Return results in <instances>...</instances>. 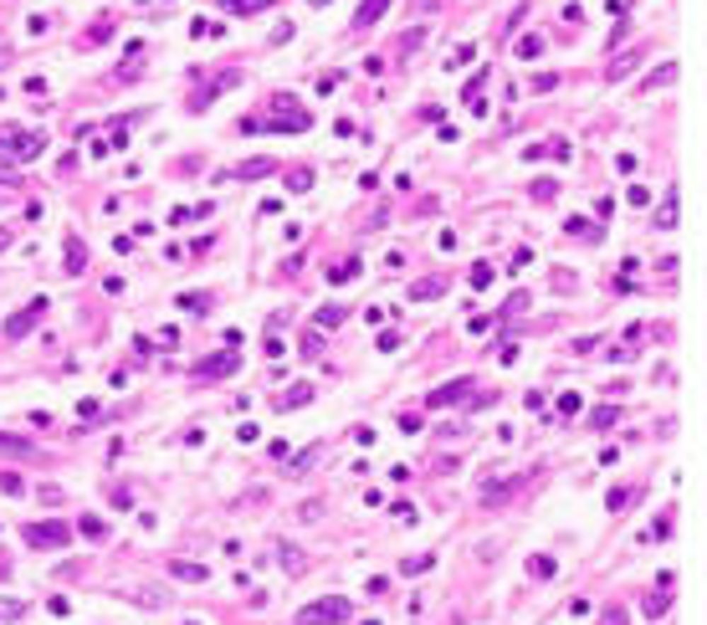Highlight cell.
<instances>
[{
	"mask_svg": "<svg viewBox=\"0 0 707 625\" xmlns=\"http://www.w3.org/2000/svg\"><path fill=\"white\" fill-rule=\"evenodd\" d=\"M267 108H277V113H272V118H241V134H267V128H272V134H282V128H287V134H303V128L313 123L303 108H297L292 93H277Z\"/></svg>",
	"mask_w": 707,
	"mask_h": 625,
	"instance_id": "1",
	"label": "cell"
},
{
	"mask_svg": "<svg viewBox=\"0 0 707 625\" xmlns=\"http://www.w3.org/2000/svg\"><path fill=\"white\" fill-rule=\"evenodd\" d=\"M47 149V134H21L16 123H0V154L6 159H36Z\"/></svg>",
	"mask_w": 707,
	"mask_h": 625,
	"instance_id": "2",
	"label": "cell"
},
{
	"mask_svg": "<svg viewBox=\"0 0 707 625\" xmlns=\"http://www.w3.org/2000/svg\"><path fill=\"white\" fill-rule=\"evenodd\" d=\"M349 615H354V610H349V600L328 595V600H313V605L297 610V625H344Z\"/></svg>",
	"mask_w": 707,
	"mask_h": 625,
	"instance_id": "3",
	"label": "cell"
},
{
	"mask_svg": "<svg viewBox=\"0 0 707 625\" xmlns=\"http://www.w3.org/2000/svg\"><path fill=\"white\" fill-rule=\"evenodd\" d=\"M471 390H477V379H471V374H456V379H446V384H436V390L425 395V411H446V405H466V400H471Z\"/></svg>",
	"mask_w": 707,
	"mask_h": 625,
	"instance_id": "4",
	"label": "cell"
},
{
	"mask_svg": "<svg viewBox=\"0 0 707 625\" xmlns=\"http://www.w3.org/2000/svg\"><path fill=\"white\" fill-rule=\"evenodd\" d=\"M26 544H31V549H67V544H72V528L62 523V518L26 523Z\"/></svg>",
	"mask_w": 707,
	"mask_h": 625,
	"instance_id": "5",
	"label": "cell"
},
{
	"mask_svg": "<svg viewBox=\"0 0 707 625\" xmlns=\"http://www.w3.org/2000/svg\"><path fill=\"white\" fill-rule=\"evenodd\" d=\"M236 369H241V354H236V349H216L210 359L195 364V379L210 384V379H226V374H236Z\"/></svg>",
	"mask_w": 707,
	"mask_h": 625,
	"instance_id": "6",
	"label": "cell"
},
{
	"mask_svg": "<svg viewBox=\"0 0 707 625\" xmlns=\"http://www.w3.org/2000/svg\"><path fill=\"white\" fill-rule=\"evenodd\" d=\"M41 313H47V297H36V303H26V308H21V313L6 323V338H26V333L36 328V323H41Z\"/></svg>",
	"mask_w": 707,
	"mask_h": 625,
	"instance_id": "7",
	"label": "cell"
},
{
	"mask_svg": "<svg viewBox=\"0 0 707 625\" xmlns=\"http://www.w3.org/2000/svg\"><path fill=\"white\" fill-rule=\"evenodd\" d=\"M267 175H277V159H246V164H236L221 180H267Z\"/></svg>",
	"mask_w": 707,
	"mask_h": 625,
	"instance_id": "8",
	"label": "cell"
},
{
	"mask_svg": "<svg viewBox=\"0 0 707 625\" xmlns=\"http://www.w3.org/2000/svg\"><path fill=\"white\" fill-rule=\"evenodd\" d=\"M390 11V0H359V11H354V31H369V26H379V16Z\"/></svg>",
	"mask_w": 707,
	"mask_h": 625,
	"instance_id": "9",
	"label": "cell"
},
{
	"mask_svg": "<svg viewBox=\"0 0 707 625\" xmlns=\"http://www.w3.org/2000/svg\"><path fill=\"white\" fill-rule=\"evenodd\" d=\"M441 292H446V277H420V282L405 287V297H410V303H431V297H441Z\"/></svg>",
	"mask_w": 707,
	"mask_h": 625,
	"instance_id": "10",
	"label": "cell"
},
{
	"mask_svg": "<svg viewBox=\"0 0 707 625\" xmlns=\"http://www.w3.org/2000/svg\"><path fill=\"white\" fill-rule=\"evenodd\" d=\"M308 400H313V384H308V379H297L292 390H287V395H277L272 405H277V411H303Z\"/></svg>",
	"mask_w": 707,
	"mask_h": 625,
	"instance_id": "11",
	"label": "cell"
},
{
	"mask_svg": "<svg viewBox=\"0 0 707 625\" xmlns=\"http://www.w3.org/2000/svg\"><path fill=\"white\" fill-rule=\"evenodd\" d=\"M640 57H646V47H636V52H626V57H615L610 67H605V82H626V77H631V67H636Z\"/></svg>",
	"mask_w": 707,
	"mask_h": 625,
	"instance_id": "12",
	"label": "cell"
},
{
	"mask_svg": "<svg viewBox=\"0 0 707 625\" xmlns=\"http://www.w3.org/2000/svg\"><path fill=\"white\" fill-rule=\"evenodd\" d=\"M169 574H175V579H190V585H205V579H210V569H205V564H190V558H169Z\"/></svg>",
	"mask_w": 707,
	"mask_h": 625,
	"instance_id": "13",
	"label": "cell"
},
{
	"mask_svg": "<svg viewBox=\"0 0 707 625\" xmlns=\"http://www.w3.org/2000/svg\"><path fill=\"white\" fill-rule=\"evenodd\" d=\"M277 564H287V574H308V558L297 544H277Z\"/></svg>",
	"mask_w": 707,
	"mask_h": 625,
	"instance_id": "14",
	"label": "cell"
},
{
	"mask_svg": "<svg viewBox=\"0 0 707 625\" xmlns=\"http://www.w3.org/2000/svg\"><path fill=\"white\" fill-rule=\"evenodd\" d=\"M287 190H292V195H308V190H313V169H308V164L287 169Z\"/></svg>",
	"mask_w": 707,
	"mask_h": 625,
	"instance_id": "15",
	"label": "cell"
},
{
	"mask_svg": "<svg viewBox=\"0 0 707 625\" xmlns=\"http://www.w3.org/2000/svg\"><path fill=\"white\" fill-rule=\"evenodd\" d=\"M0 451H11V457H36V441H21L11 430H0Z\"/></svg>",
	"mask_w": 707,
	"mask_h": 625,
	"instance_id": "16",
	"label": "cell"
},
{
	"mask_svg": "<svg viewBox=\"0 0 707 625\" xmlns=\"http://www.w3.org/2000/svg\"><path fill=\"white\" fill-rule=\"evenodd\" d=\"M672 226H677V190H667V200L656 210V231H672Z\"/></svg>",
	"mask_w": 707,
	"mask_h": 625,
	"instance_id": "17",
	"label": "cell"
},
{
	"mask_svg": "<svg viewBox=\"0 0 707 625\" xmlns=\"http://www.w3.org/2000/svg\"><path fill=\"white\" fill-rule=\"evenodd\" d=\"M344 313H349V308H338V303H323V308L313 313V323H318V328H338V323H344Z\"/></svg>",
	"mask_w": 707,
	"mask_h": 625,
	"instance_id": "18",
	"label": "cell"
},
{
	"mask_svg": "<svg viewBox=\"0 0 707 625\" xmlns=\"http://www.w3.org/2000/svg\"><path fill=\"white\" fill-rule=\"evenodd\" d=\"M77 272H88V246L67 241V277H77Z\"/></svg>",
	"mask_w": 707,
	"mask_h": 625,
	"instance_id": "19",
	"label": "cell"
},
{
	"mask_svg": "<svg viewBox=\"0 0 707 625\" xmlns=\"http://www.w3.org/2000/svg\"><path fill=\"white\" fill-rule=\"evenodd\" d=\"M108 36H113V21H108V16H98V21H93V31L82 36V47H103Z\"/></svg>",
	"mask_w": 707,
	"mask_h": 625,
	"instance_id": "20",
	"label": "cell"
},
{
	"mask_svg": "<svg viewBox=\"0 0 707 625\" xmlns=\"http://www.w3.org/2000/svg\"><path fill=\"white\" fill-rule=\"evenodd\" d=\"M667 600H672L667 590H656V595H646V600H640V610H646V620H661V615H667Z\"/></svg>",
	"mask_w": 707,
	"mask_h": 625,
	"instance_id": "21",
	"label": "cell"
},
{
	"mask_svg": "<svg viewBox=\"0 0 707 625\" xmlns=\"http://www.w3.org/2000/svg\"><path fill=\"white\" fill-rule=\"evenodd\" d=\"M518 487H523V477H512V482H498V487H482V503H502V498H512Z\"/></svg>",
	"mask_w": 707,
	"mask_h": 625,
	"instance_id": "22",
	"label": "cell"
},
{
	"mask_svg": "<svg viewBox=\"0 0 707 625\" xmlns=\"http://www.w3.org/2000/svg\"><path fill=\"white\" fill-rule=\"evenodd\" d=\"M672 82H677V62H661V72H656V77H646L640 88L651 93V88H672Z\"/></svg>",
	"mask_w": 707,
	"mask_h": 625,
	"instance_id": "23",
	"label": "cell"
},
{
	"mask_svg": "<svg viewBox=\"0 0 707 625\" xmlns=\"http://www.w3.org/2000/svg\"><path fill=\"white\" fill-rule=\"evenodd\" d=\"M210 303H216L210 292H180V308H185V313H205Z\"/></svg>",
	"mask_w": 707,
	"mask_h": 625,
	"instance_id": "24",
	"label": "cell"
},
{
	"mask_svg": "<svg viewBox=\"0 0 707 625\" xmlns=\"http://www.w3.org/2000/svg\"><path fill=\"white\" fill-rule=\"evenodd\" d=\"M354 277H359V262H354V256H344V262H338V267L328 272V282H338V287H344V282H354Z\"/></svg>",
	"mask_w": 707,
	"mask_h": 625,
	"instance_id": "25",
	"label": "cell"
},
{
	"mask_svg": "<svg viewBox=\"0 0 707 625\" xmlns=\"http://www.w3.org/2000/svg\"><path fill=\"white\" fill-rule=\"evenodd\" d=\"M615 420H620V411H615V405H599V411H590V425H594V430H610Z\"/></svg>",
	"mask_w": 707,
	"mask_h": 625,
	"instance_id": "26",
	"label": "cell"
},
{
	"mask_svg": "<svg viewBox=\"0 0 707 625\" xmlns=\"http://www.w3.org/2000/svg\"><path fill=\"white\" fill-rule=\"evenodd\" d=\"M564 231H569V236H580V241H594V236H599V231L585 221V215H569V226H564Z\"/></svg>",
	"mask_w": 707,
	"mask_h": 625,
	"instance_id": "27",
	"label": "cell"
},
{
	"mask_svg": "<svg viewBox=\"0 0 707 625\" xmlns=\"http://www.w3.org/2000/svg\"><path fill=\"white\" fill-rule=\"evenodd\" d=\"M221 6L236 16H256V11H267V0H221Z\"/></svg>",
	"mask_w": 707,
	"mask_h": 625,
	"instance_id": "28",
	"label": "cell"
},
{
	"mask_svg": "<svg viewBox=\"0 0 707 625\" xmlns=\"http://www.w3.org/2000/svg\"><path fill=\"white\" fill-rule=\"evenodd\" d=\"M553 195H559V180H533V200L539 205H548Z\"/></svg>",
	"mask_w": 707,
	"mask_h": 625,
	"instance_id": "29",
	"label": "cell"
},
{
	"mask_svg": "<svg viewBox=\"0 0 707 625\" xmlns=\"http://www.w3.org/2000/svg\"><path fill=\"white\" fill-rule=\"evenodd\" d=\"M498 400H502L498 390H471V400H466V405H471V411H492Z\"/></svg>",
	"mask_w": 707,
	"mask_h": 625,
	"instance_id": "30",
	"label": "cell"
},
{
	"mask_svg": "<svg viewBox=\"0 0 707 625\" xmlns=\"http://www.w3.org/2000/svg\"><path fill=\"white\" fill-rule=\"evenodd\" d=\"M553 88H559V72H539L528 82V93H553Z\"/></svg>",
	"mask_w": 707,
	"mask_h": 625,
	"instance_id": "31",
	"label": "cell"
},
{
	"mask_svg": "<svg viewBox=\"0 0 707 625\" xmlns=\"http://www.w3.org/2000/svg\"><path fill=\"white\" fill-rule=\"evenodd\" d=\"M0 492H6V498H21V492H26V482H21L16 471H0Z\"/></svg>",
	"mask_w": 707,
	"mask_h": 625,
	"instance_id": "32",
	"label": "cell"
},
{
	"mask_svg": "<svg viewBox=\"0 0 707 625\" xmlns=\"http://www.w3.org/2000/svg\"><path fill=\"white\" fill-rule=\"evenodd\" d=\"M492 277H498V272H492L487 262H477V267H471V277H466V282H471V287H492Z\"/></svg>",
	"mask_w": 707,
	"mask_h": 625,
	"instance_id": "33",
	"label": "cell"
},
{
	"mask_svg": "<svg viewBox=\"0 0 707 625\" xmlns=\"http://www.w3.org/2000/svg\"><path fill=\"white\" fill-rule=\"evenodd\" d=\"M544 52V36H518V57L528 62V57H539Z\"/></svg>",
	"mask_w": 707,
	"mask_h": 625,
	"instance_id": "34",
	"label": "cell"
},
{
	"mask_svg": "<svg viewBox=\"0 0 707 625\" xmlns=\"http://www.w3.org/2000/svg\"><path fill=\"white\" fill-rule=\"evenodd\" d=\"M482 88H487V67H482L477 77H466V88H461V98H466V103H477V93H482Z\"/></svg>",
	"mask_w": 707,
	"mask_h": 625,
	"instance_id": "35",
	"label": "cell"
},
{
	"mask_svg": "<svg viewBox=\"0 0 707 625\" xmlns=\"http://www.w3.org/2000/svg\"><path fill=\"white\" fill-rule=\"evenodd\" d=\"M528 569H533V574H539V579H553V569H559V564H553V558H548V554H533V564H528Z\"/></svg>",
	"mask_w": 707,
	"mask_h": 625,
	"instance_id": "36",
	"label": "cell"
},
{
	"mask_svg": "<svg viewBox=\"0 0 707 625\" xmlns=\"http://www.w3.org/2000/svg\"><path fill=\"white\" fill-rule=\"evenodd\" d=\"M436 564V554H415V558H405V574H425Z\"/></svg>",
	"mask_w": 707,
	"mask_h": 625,
	"instance_id": "37",
	"label": "cell"
},
{
	"mask_svg": "<svg viewBox=\"0 0 707 625\" xmlns=\"http://www.w3.org/2000/svg\"><path fill=\"white\" fill-rule=\"evenodd\" d=\"M580 411H585V400L574 395V390H569V395H559V415H580Z\"/></svg>",
	"mask_w": 707,
	"mask_h": 625,
	"instance_id": "38",
	"label": "cell"
},
{
	"mask_svg": "<svg viewBox=\"0 0 707 625\" xmlns=\"http://www.w3.org/2000/svg\"><path fill=\"white\" fill-rule=\"evenodd\" d=\"M82 533H88V538H103V533H108V523H103V518H93V512H88V518H82Z\"/></svg>",
	"mask_w": 707,
	"mask_h": 625,
	"instance_id": "39",
	"label": "cell"
},
{
	"mask_svg": "<svg viewBox=\"0 0 707 625\" xmlns=\"http://www.w3.org/2000/svg\"><path fill=\"white\" fill-rule=\"evenodd\" d=\"M390 518H400L405 528H410V523H415V508H410V503H395V508H390Z\"/></svg>",
	"mask_w": 707,
	"mask_h": 625,
	"instance_id": "40",
	"label": "cell"
},
{
	"mask_svg": "<svg viewBox=\"0 0 707 625\" xmlns=\"http://www.w3.org/2000/svg\"><path fill=\"white\" fill-rule=\"evenodd\" d=\"M390 349H400V328H384L379 333V354H390Z\"/></svg>",
	"mask_w": 707,
	"mask_h": 625,
	"instance_id": "41",
	"label": "cell"
},
{
	"mask_svg": "<svg viewBox=\"0 0 707 625\" xmlns=\"http://www.w3.org/2000/svg\"><path fill=\"white\" fill-rule=\"evenodd\" d=\"M26 31H31V36H47V31H52V21H47V16H31V21H26Z\"/></svg>",
	"mask_w": 707,
	"mask_h": 625,
	"instance_id": "42",
	"label": "cell"
},
{
	"mask_svg": "<svg viewBox=\"0 0 707 625\" xmlns=\"http://www.w3.org/2000/svg\"><path fill=\"white\" fill-rule=\"evenodd\" d=\"M318 457H323V446H308V451H303V457H297V471H308V466H313Z\"/></svg>",
	"mask_w": 707,
	"mask_h": 625,
	"instance_id": "43",
	"label": "cell"
},
{
	"mask_svg": "<svg viewBox=\"0 0 707 625\" xmlns=\"http://www.w3.org/2000/svg\"><path fill=\"white\" fill-rule=\"evenodd\" d=\"M631 205H651V190L646 185H631Z\"/></svg>",
	"mask_w": 707,
	"mask_h": 625,
	"instance_id": "44",
	"label": "cell"
},
{
	"mask_svg": "<svg viewBox=\"0 0 707 625\" xmlns=\"http://www.w3.org/2000/svg\"><path fill=\"white\" fill-rule=\"evenodd\" d=\"M303 349H308L313 359H323V338H318V333H308V338H303Z\"/></svg>",
	"mask_w": 707,
	"mask_h": 625,
	"instance_id": "45",
	"label": "cell"
},
{
	"mask_svg": "<svg viewBox=\"0 0 707 625\" xmlns=\"http://www.w3.org/2000/svg\"><path fill=\"white\" fill-rule=\"evenodd\" d=\"M400 430H420V415L415 411H400Z\"/></svg>",
	"mask_w": 707,
	"mask_h": 625,
	"instance_id": "46",
	"label": "cell"
},
{
	"mask_svg": "<svg viewBox=\"0 0 707 625\" xmlns=\"http://www.w3.org/2000/svg\"><path fill=\"white\" fill-rule=\"evenodd\" d=\"M605 625H626V615H620V610H605Z\"/></svg>",
	"mask_w": 707,
	"mask_h": 625,
	"instance_id": "47",
	"label": "cell"
},
{
	"mask_svg": "<svg viewBox=\"0 0 707 625\" xmlns=\"http://www.w3.org/2000/svg\"><path fill=\"white\" fill-rule=\"evenodd\" d=\"M11 241H16V236H11V231H0V251H6V246H11Z\"/></svg>",
	"mask_w": 707,
	"mask_h": 625,
	"instance_id": "48",
	"label": "cell"
},
{
	"mask_svg": "<svg viewBox=\"0 0 707 625\" xmlns=\"http://www.w3.org/2000/svg\"><path fill=\"white\" fill-rule=\"evenodd\" d=\"M313 6H318V11H323V6H328V0H313Z\"/></svg>",
	"mask_w": 707,
	"mask_h": 625,
	"instance_id": "49",
	"label": "cell"
},
{
	"mask_svg": "<svg viewBox=\"0 0 707 625\" xmlns=\"http://www.w3.org/2000/svg\"><path fill=\"white\" fill-rule=\"evenodd\" d=\"M185 625H200V620H185Z\"/></svg>",
	"mask_w": 707,
	"mask_h": 625,
	"instance_id": "50",
	"label": "cell"
}]
</instances>
